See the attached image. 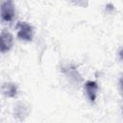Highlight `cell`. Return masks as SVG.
<instances>
[{"mask_svg":"<svg viewBox=\"0 0 123 123\" xmlns=\"http://www.w3.org/2000/svg\"><path fill=\"white\" fill-rule=\"evenodd\" d=\"M17 29H18L17 37L20 39L26 41H31L33 39L34 31H33V27L30 24H28L27 22H18Z\"/></svg>","mask_w":123,"mask_h":123,"instance_id":"cell-1","label":"cell"},{"mask_svg":"<svg viewBox=\"0 0 123 123\" xmlns=\"http://www.w3.org/2000/svg\"><path fill=\"white\" fill-rule=\"evenodd\" d=\"M14 15V8L11 0H7L2 4L1 7V18L3 21L10 22L12 20Z\"/></svg>","mask_w":123,"mask_h":123,"instance_id":"cell-2","label":"cell"},{"mask_svg":"<svg viewBox=\"0 0 123 123\" xmlns=\"http://www.w3.org/2000/svg\"><path fill=\"white\" fill-rule=\"evenodd\" d=\"M13 43V38L12 36L6 31H2L1 33V53H5L7 51H9Z\"/></svg>","mask_w":123,"mask_h":123,"instance_id":"cell-3","label":"cell"},{"mask_svg":"<svg viewBox=\"0 0 123 123\" xmlns=\"http://www.w3.org/2000/svg\"><path fill=\"white\" fill-rule=\"evenodd\" d=\"M86 87V95L88 97V99L91 102H94L97 96V90H98V85L96 82L93 81H88L86 83L85 85Z\"/></svg>","mask_w":123,"mask_h":123,"instance_id":"cell-4","label":"cell"},{"mask_svg":"<svg viewBox=\"0 0 123 123\" xmlns=\"http://www.w3.org/2000/svg\"><path fill=\"white\" fill-rule=\"evenodd\" d=\"M2 91H3V94L6 97L12 98V97H14L16 95V93H17V87L12 83H7V84H5L3 86Z\"/></svg>","mask_w":123,"mask_h":123,"instance_id":"cell-5","label":"cell"},{"mask_svg":"<svg viewBox=\"0 0 123 123\" xmlns=\"http://www.w3.org/2000/svg\"><path fill=\"white\" fill-rule=\"evenodd\" d=\"M120 86H121V90H122V92H123V77H122L121 80H120Z\"/></svg>","mask_w":123,"mask_h":123,"instance_id":"cell-6","label":"cell"},{"mask_svg":"<svg viewBox=\"0 0 123 123\" xmlns=\"http://www.w3.org/2000/svg\"><path fill=\"white\" fill-rule=\"evenodd\" d=\"M119 57H120V59L123 61V49H122V50L119 52Z\"/></svg>","mask_w":123,"mask_h":123,"instance_id":"cell-7","label":"cell"},{"mask_svg":"<svg viewBox=\"0 0 123 123\" xmlns=\"http://www.w3.org/2000/svg\"><path fill=\"white\" fill-rule=\"evenodd\" d=\"M122 113H123V107H122Z\"/></svg>","mask_w":123,"mask_h":123,"instance_id":"cell-8","label":"cell"}]
</instances>
